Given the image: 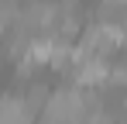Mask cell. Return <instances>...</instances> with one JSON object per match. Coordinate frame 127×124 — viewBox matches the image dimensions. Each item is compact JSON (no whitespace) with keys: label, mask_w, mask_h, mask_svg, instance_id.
I'll use <instances>...</instances> for the list:
<instances>
[{"label":"cell","mask_w":127,"mask_h":124,"mask_svg":"<svg viewBox=\"0 0 127 124\" xmlns=\"http://www.w3.org/2000/svg\"><path fill=\"white\" fill-rule=\"evenodd\" d=\"M79 35H83V38H79V48H86L89 55H100V59H110V55L120 48V35H117L113 24H100V21H93V24L83 28Z\"/></svg>","instance_id":"obj_1"},{"label":"cell","mask_w":127,"mask_h":124,"mask_svg":"<svg viewBox=\"0 0 127 124\" xmlns=\"http://www.w3.org/2000/svg\"><path fill=\"white\" fill-rule=\"evenodd\" d=\"M31 107L24 103V97L3 93L0 97V124H31Z\"/></svg>","instance_id":"obj_2"}]
</instances>
